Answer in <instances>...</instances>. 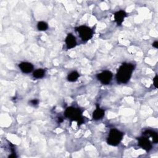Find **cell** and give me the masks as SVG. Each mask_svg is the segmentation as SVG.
Segmentation results:
<instances>
[{
    "instance_id": "obj_2",
    "label": "cell",
    "mask_w": 158,
    "mask_h": 158,
    "mask_svg": "<svg viewBox=\"0 0 158 158\" xmlns=\"http://www.w3.org/2000/svg\"><path fill=\"white\" fill-rule=\"evenodd\" d=\"M65 116L73 121H77L78 125H81L84 120L81 116V112L80 109L74 107H67L64 112Z\"/></svg>"
},
{
    "instance_id": "obj_7",
    "label": "cell",
    "mask_w": 158,
    "mask_h": 158,
    "mask_svg": "<svg viewBox=\"0 0 158 158\" xmlns=\"http://www.w3.org/2000/svg\"><path fill=\"white\" fill-rule=\"evenodd\" d=\"M65 42L67 46V48L69 49L73 48L77 45L76 38L72 33H69L67 35Z\"/></svg>"
},
{
    "instance_id": "obj_14",
    "label": "cell",
    "mask_w": 158,
    "mask_h": 158,
    "mask_svg": "<svg viewBox=\"0 0 158 158\" xmlns=\"http://www.w3.org/2000/svg\"><path fill=\"white\" fill-rule=\"evenodd\" d=\"M48 23L43 21H40L37 23V28L40 31H45L48 29Z\"/></svg>"
},
{
    "instance_id": "obj_6",
    "label": "cell",
    "mask_w": 158,
    "mask_h": 158,
    "mask_svg": "<svg viewBox=\"0 0 158 158\" xmlns=\"http://www.w3.org/2000/svg\"><path fill=\"white\" fill-rule=\"evenodd\" d=\"M138 145L146 151H149L152 147L149 139L146 136H141L138 138Z\"/></svg>"
},
{
    "instance_id": "obj_16",
    "label": "cell",
    "mask_w": 158,
    "mask_h": 158,
    "mask_svg": "<svg viewBox=\"0 0 158 158\" xmlns=\"http://www.w3.org/2000/svg\"><path fill=\"white\" fill-rule=\"evenodd\" d=\"M38 99H32L30 101V102L31 103V104L33 105V106H36L38 104Z\"/></svg>"
},
{
    "instance_id": "obj_10",
    "label": "cell",
    "mask_w": 158,
    "mask_h": 158,
    "mask_svg": "<svg viewBox=\"0 0 158 158\" xmlns=\"http://www.w3.org/2000/svg\"><path fill=\"white\" fill-rule=\"evenodd\" d=\"M104 114H105L104 110L100 108L98 106H97L96 109L93 112V118L95 120L102 119L104 116Z\"/></svg>"
},
{
    "instance_id": "obj_4",
    "label": "cell",
    "mask_w": 158,
    "mask_h": 158,
    "mask_svg": "<svg viewBox=\"0 0 158 158\" xmlns=\"http://www.w3.org/2000/svg\"><path fill=\"white\" fill-rule=\"evenodd\" d=\"M76 31L78 32L80 37L83 41L89 40L93 35V31L89 27L86 25H81L76 28Z\"/></svg>"
},
{
    "instance_id": "obj_11",
    "label": "cell",
    "mask_w": 158,
    "mask_h": 158,
    "mask_svg": "<svg viewBox=\"0 0 158 158\" xmlns=\"http://www.w3.org/2000/svg\"><path fill=\"white\" fill-rule=\"evenodd\" d=\"M143 134L144 135L151 136L152 138V141H153L154 143H157L158 142V135H157V133L156 131L151 130H147L143 133Z\"/></svg>"
},
{
    "instance_id": "obj_9",
    "label": "cell",
    "mask_w": 158,
    "mask_h": 158,
    "mask_svg": "<svg viewBox=\"0 0 158 158\" xmlns=\"http://www.w3.org/2000/svg\"><path fill=\"white\" fill-rule=\"evenodd\" d=\"M19 67L21 71L25 73H29L33 70V65L31 63L27 62H21L19 64Z\"/></svg>"
},
{
    "instance_id": "obj_15",
    "label": "cell",
    "mask_w": 158,
    "mask_h": 158,
    "mask_svg": "<svg viewBox=\"0 0 158 158\" xmlns=\"http://www.w3.org/2000/svg\"><path fill=\"white\" fill-rule=\"evenodd\" d=\"M153 83H154V86H155V88H157V75H156L155 77L154 78Z\"/></svg>"
},
{
    "instance_id": "obj_3",
    "label": "cell",
    "mask_w": 158,
    "mask_h": 158,
    "mask_svg": "<svg viewBox=\"0 0 158 158\" xmlns=\"http://www.w3.org/2000/svg\"><path fill=\"white\" fill-rule=\"evenodd\" d=\"M123 136V133L117 129L112 128L110 130L107 141V143L112 146L118 145L122 141Z\"/></svg>"
},
{
    "instance_id": "obj_5",
    "label": "cell",
    "mask_w": 158,
    "mask_h": 158,
    "mask_svg": "<svg viewBox=\"0 0 158 158\" xmlns=\"http://www.w3.org/2000/svg\"><path fill=\"white\" fill-rule=\"evenodd\" d=\"M112 73L109 70H104L97 75L98 80L104 85H108L112 79Z\"/></svg>"
},
{
    "instance_id": "obj_17",
    "label": "cell",
    "mask_w": 158,
    "mask_h": 158,
    "mask_svg": "<svg viewBox=\"0 0 158 158\" xmlns=\"http://www.w3.org/2000/svg\"><path fill=\"white\" fill-rule=\"evenodd\" d=\"M152 46H153V47H154L155 48L157 49L158 48V42L157 41H154L152 44Z\"/></svg>"
},
{
    "instance_id": "obj_13",
    "label": "cell",
    "mask_w": 158,
    "mask_h": 158,
    "mask_svg": "<svg viewBox=\"0 0 158 158\" xmlns=\"http://www.w3.org/2000/svg\"><path fill=\"white\" fill-rule=\"evenodd\" d=\"M79 76H80L79 73L77 72L73 71L68 75L67 80H68V81H69L70 82H73V81H75L77 80Z\"/></svg>"
},
{
    "instance_id": "obj_12",
    "label": "cell",
    "mask_w": 158,
    "mask_h": 158,
    "mask_svg": "<svg viewBox=\"0 0 158 158\" xmlns=\"http://www.w3.org/2000/svg\"><path fill=\"white\" fill-rule=\"evenodd\" d=\"M45 75V71L43 69H38L35 70L33 73V76L35 78H41Z\"/></svg>"
},
{
    "instance_id": "obj_1",
    "label": "cell",
    "mask_w": 158,
    "mask_h": 158,
    "mask_svg": "<svg viewBox=\"0 0 158 158\" xmlns=\"http://www.w3.org/2000/svg\"><path fill=\"white\" fill-rule=\"evenodd\" d=\"M134 65L130 63H123L119 67L116 74V78L120 83H127L134 70Z\"/></svg>"
},
{
    "instance_id": "obj_8",
    "label": "cell",
    "mask_w": 158,
    "mask_h": 158,
    "mask_svg": "<svg viewBox=\"0 0 158 158\" xmlns=\"http://www.w3.org/2000/svg\"><path fill=\"white\" fill-rule=\"evenodd\" d=\"M127 16V14L125 11L122 10H118L117 12H116L115 14H114V19H115V21L116 22L117 24L118 25H121L122 23H123L125 17Z\"/></svg>"
}]
</instances>
